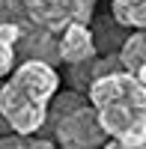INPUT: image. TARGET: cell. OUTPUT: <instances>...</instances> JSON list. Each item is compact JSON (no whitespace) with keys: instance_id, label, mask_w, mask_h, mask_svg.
Here are the masks:
<instances>
[{"instance_id":"obj_11","label":"cell","mask_w":146,"mask_h":149,"mask_svg":"<svg viewBox=\"0 0 146 149\" xmlns=\"http://www.w3.org/2000/svg\"><path fill=\"white\" fill-rule=\"evenodd\" d=\"M111 3H116V6H143L146 0H111Z\"/></svg>"},{"instance_id":"obj_9","label":"cell","mask_w":146,"mask_h":149,"mask_svg":"<svg viewBox=\"0 0 146 149\" xmlns=\"http://www.w3.org/2000/svg\"><path fill=\"white\" fill-rule=\"evenodd\" d=\"M12 66H15V48L6 45V42H0V78L9 74Z\"/></svg>"},{"instance_id":"obj_3","label":"cell","mask_w":146,"mask_h":149,"mask_svg":"<svg viewBox=\"0 0 146 149\" xmlns=\"http://www.w3.org/2000/svg\"><path fill=\"white\" fill-rule=\"evenodd\" d=\"M45 125H51L54 140L66 149H92V146L104 143V131L99 125V116H95L90 98L78 90L51 95Z\"/></svg>"},{"instance_id":"obj_4","label":"cell","mask_w":146,"mask_h":149,"mask_svg":"<svg viewBox=\"0 0 146 149\" xmlns=\"http://www.w3.org/2000/svg\"><path fill=\"white\" fill-rule=\"evenodd\" d=\"M21 6L33 24H39L51 33H60L75 21L90 24L95 0H21Z\"/></svg>"},{"instance_id":"obj_2","label":"cell","mask_w":146,"mask_h":149,"mask_svg":"<svg viewBox=\"0 0 146 149\" xmlns=\"http://www.w3.org/2000/svg\"><path fill=\"white\" fill-rule=\"evenodd\" d=\"M60 90V74L51 63L24 60L12 66L9 81L0 86V116L9 122L12 131L39 134L45 128V113L51 95Z\"/></svg>"},{"instance_id":"obj_1","label":"cell","mask_w":146,"mask_h":149,"mask_svg":"<svg viewBox=\"0 0 146 149\" xmlns=\"http://www.w3.org/2000/svg\"><path fill=\"white\" fill-rule=\"evenodd\" d=\"M87 98L99 116L104 143L111 149L146 146V84L125 69L104 72L87 84Z\"/></svg>"},{"instance_id":"obj_10","label":"cell","mask_w":146,"mask_h":149,"mask_svg":"<svg viewBox=\"0 0 146 149\" xmlns=\"http://www.w3.org/2000/svg\"><path fill=\"white\" fill-rule=\"evenodd\" d=\"M18 33H21V24H15V21H0V42L15 45Z\"/></svg>"},{"instance_id":"obj_7","label":"cell","mask_w":146,"mask_h":149,"mask_svg":"<svg viewBox=\"0 0 146 149\" xmlns=\"http://www.w3.org/2000/svg\"><path fill=\"white\" fill-rule=\"evenodd\" d=\"M116 60H119V66H122L128 74H134L140 81L146 78V33H143V27H137L128 39L119 42Z\"/></svg>"},{"instance_id":"obj_8","label":"cell","mask_w":146,"mask_h":149,"mask_svg":"<svg viewBox=\"0 0 146 149\" xmlns=\"http://www.w3.org/2000/svg\"><path fill=\"white\" fill-rule=\"evenodd\" d=\"M27 146L48 149V146H51V137H36V134H21V131L0 134V149H27Z\"/></svg>"},{"instance_id":"obj_6","label":"cell","mask_w":146,"mask_h":149,"mask_svg":"<svg viewBox=\"0 0 146 149\" xmlns=\"http://www.w3.org/2000/svg\"><path fill=\"white\" fill-rule=\"evenodd\" d=\"M63 36L57 39V54H60V63H81L95 54V39H92V30L87 24H69V27L60 30Z\"/></svg>"},{"instance_id":"obj_5","label":"cell","mask_w":146,"mask_h":149,"mask_svg":"<svg viewBox=\"0 0 146 149\" xmlns=\"http://www.w3.org/2000/svg\"><path fill=\"white\" fill-rule=\"evenodd\" d=\"M15 60L24 57V60H42V63H51L57 66L60 63V54H57V39L51 30L39 27V24H24L18 39H15Z\"/></svg>"}]
</instances>
